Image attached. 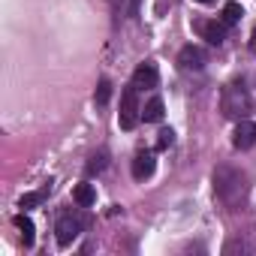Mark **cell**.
Instances as JSON below:
<instances>
[{
    "instance_id": "6da1fadb",
    "label": "cell",
    "mask_w": 256,
    "mask_h": 256,
    "mask_svg": "<svg viewBox=\"0 0 256 256\" xmlns=\"http://www.w3.org/2000/svg\"><path fill=\"white\" fill-rule=\"evenodd\" d=\"M214 196L229 211H238L247 199V175L235 166H217L214 169Z\"/></svg>"
},
{
    "instance_id": "7a4b0ae2",
    "label": "cell",
    "mask_w": 256,
    "mask_h": 256,
    "mask_svg": "<svg viewBox=\"0 0 256 256\" xmlns=\"http://www.w3.org/2000/svg\"><path fill=\"white\" fill-rule=\"evenodd\" d=\"M220 108L229 120H244L250 112H253V96L250 90L244 88V82H229L223 88V96H220Z\"/></svg>"
},
{
    "instance_id": "3957f363",
    "label": "cell",
    "mask_w": 256,
    "mask_h": 256,
    "mask_svg": "<svg viewBox=\"0 0 256 256\" xmlns=\"http://www.w3.org/2000/svg\"><path fill=\"white\" fill-rule=\"evenodd\" d=\"M139 88L130 84L124 94H120V112H118V124H120V130H133V126L139 124L142 118V108H139Z\"/></svg>"
},
{
    "instance_id": "277c9868",
    "label": "cell",
    "mask_w": 256,
    "mask_h": 256,
    "mask_svg": "<svg viewBox=\"0 0 256 256\" xmlns=\"http://www.w3.org/2000/svg\"><path fill=\"white\" fill-rule=\"evenodd\" d=\"M78 232H82V220H78L76 214H64V217L58 220V226H54V238H58L60 247H70V244L78 238Z\"/></svg>"
},
{
    "instance_id": "5b68a950",
    "label": "cell",
    "mask_w": 256,
    "mask_h": 256,
    "mask_svg": "<svg viewBox=\"0 0 256 256\" xmlns=\"http://www.w3.org/2000/svg\"><path fill=\"white\" fill-rule=\"evenodd\" d=\"M232 145H235L238 151H247V148L256 145V120L244 118V120L235 124V130H232Z\"/></svg>"
},
{
    "instance_id": "8992f818",
    "label": "cell",
    "mask_w": 256,
    "mask_h": 256,
    "mask_svg": "<svg viewBox=\"0 0 256 256\" xmlns=\"http://www.w3.org/2000/svg\"><path fill=\"white\" fill-rule=\"evenodd\" d=\"M205 52L199 48V46H184L181 52H178V66L184 70V72H202L205 70Z\"/></svg>"
},
{
    "instance_id": "52a82bcc",
    "label": "cell",
    "mask_w": 256,
    "mask_h": 256,
    "mask_svg": "<svg viewBox=\"0 0 256 256\" xmlns=\"http://www.w3.org/2000/svg\"><path fill=\"white\" fill-rule=\"evenodd\" d=\"M133 84H136L139 90H154V88L160 84V72H157V66H154V64H139L136 72H133Z\"/></svg>"
},
{
    "instance_id": "ba28073f",
    "label": "cell",
    "mask_w": 256,
    "mask_h": 256,
    "mask_svg": "<svg viewBox=\"0 0 256 256\" xmlns=\"http://www.w3.org/2000/svg\"><path fill=\"white\" fill-rule=\"evenodd\" d=\"M196 30L211 46H223V40H226V24L223 22H196Z\"/></svg>"
},
{
    "instance_id": "9c48e42d",
    "label": "cell",
    "mask_w": 256,
    "mask_h": 256,
    "mask_svg": "<svg viewBox=\"0 0 256 256\" xmlns=\"http://www.w3.org/2000/svg\"><path fill=\"white\" fill-rule=\"evenodd\" d=\"M154 169H157V160H154V154H151V151H142V154H136V157H133V178H136V181L151 178V175H154Z\"/></svg>"
},
{
    "instance_id": "30bf717a",
    "label": "cell",
    "mask_w": 256,
    "mask_h": 256,
    "mask_svg": "<svg viewBox=\"0 0 256 256\" xmlns=\"http://www.w3.org/2000/svg\"><path fill=\"white\" fill-rule=\"evenodd\" d=\"M163 100L160 96H151L148 102H145V108H142V118L148 120V124H157V120H163Z\"/></svg>"
},
{
    "instance_id": "8fae6325",
    "label": "cell",
    "mask_w": 256,
    "mask_h": 256,
    "mask_svg": "<svg viewBox=\"0 0 256 256\" xmlns=\"http://www.w3.org/2000/svg\"><path fill=\"white\" fill-rule=\"evenodd\" d=\"M72 199H76V205L90 208V205L96 202V190H94V184H78V187L72 190Z\"/></svg>"
},
{
    "instance_id": "7c38bea8",
    "label": "cell",
    "mask_w": 256,
    "mask_h": 256,
    "mask_svg": "<svg viewBox=\"0 0 256 256\" xmlns=\"http://www.w3.org/2000/svg\"><path fill=\"white\" fill-rule=\"evenodd\" d=\"M16 226H18V232H22L24 247H34V238H36V232H34V220H30L28 214H18V217H16Z\"/></svg>"
},
{
    "instance_id": "4fadbf2b",
    "label": "cell",
    "mask_w": 256,
    "mask_h": 256,
    "mask_svg": "<svg viewBox=\"0 0 256 256\" xmlns=\"http://www.w3.org/2000/svg\"><path fill=\"white\" fill-rule=\"evenodd\" d=\"M48 190H52V187H42V190H34V193H24V196L18 199V208H24V211H28V208H36V205H42V199L48 196Z\"/></svg>"
},
{
    "instance_id": "5bb4252c",
    "label": "cell",
    "mask_w": 256,
    "mask_h": 256,
    "mask_svg": "<svg viewBox=\"0 0 256 256\" xmlns=\"http://www.w3.org/2000/svg\"><path fill=\"white\" fill-rule=\"evenodd\" d=\"M241 16H244V10L235 4V0H229V4L223 6V24L226 28H232V24H238L241 22Z\"/></svg>"
},
{
    "instance_id": "9a60e30c",
    "label": "cell",
    "mask_w": 256,
    "mask_h": 256,
    "mask_svg": "<svg viewBox=\"0 0 256 256\" xmlns=\"http://www.w3.org/2000/svg\"><path fill=\"white\" fill-rule=\"evenodd\" d=\"M106 166H108V154H106V151H96V154H94V157L88 160L84 172H88V175H100V172H102Z\"/></svg>"
},
{
    "instance_id": "2e32d148",
    "label": "cell",
    "mask_w": 256,
    "mask_h": 256,
    "mask_svg": "<svg viewBox=\"0 0 256 256\" xmlns=\"http://www.w3.org/2000/svg\"><path fill=\"white\" fill-rule=\"evenodd\" d=\"M108 96H112V84L102 78V82H100V88H96V102H100V106H106V102H108Z\"/></svg>"
},
{
    "instance_id": "e0dca14e",
    "label": "cell",
    "mask_w": 256,
    "mask_h": 256,
    "mask_svg": "<svg viewBox=\"0 0 256 256\" xmlns=\"http://www.w3.org/2000/svg\"><path fill=\"white\" fill-rule=\"evenodd\" d=\"M172 145H175V133H172V130H160L157 148H160V151H166V148H172Z\"/></svg>"
},
{
    "instance_id": "ac0fdd59",
    "label": "cell",
    "mask_w": 256,
    "mask_h": 256,
    "mask_svg": "<svg viewBox=\"0 0 256 256\" xmlns=\"http://www.w3.org/2000/svg\"><path fill=\"white\" fill-rule=\"evenodd\" d=\"M235 250H250L244 241H232V244H226V253H235Z\"/></svg>"
},
{
    "instance_id": "d6986e66",
    "label": "cell",
    "mask_w": 256,
    "mask_h": 256,
    "mask_svg": "<svg viewBox=\"0 0 256 256\" xmlns=\"http://www.w3.org/2000/svg\"><path fill=\"white\" fill-rule=\"evenodd\" d=\"M250 48H253V54H256V30H253V40H250Z\"/></svg>"
},
{
    "instance_id": "ffe728a7",
    "label": "cell",
    "mask_w": 256,
    "mask_h": 256,
    "mask_svg": "<svg viewBox=\"0 0 256 256\" xmlns=\"http://www.w3.org/2000/svg\"><path fill=\"white\" fill-rule=\"evenodd\" d=\"M196 4H202V6H211V4H214V0H196Z\"/></svg>"
}]
</instances>
